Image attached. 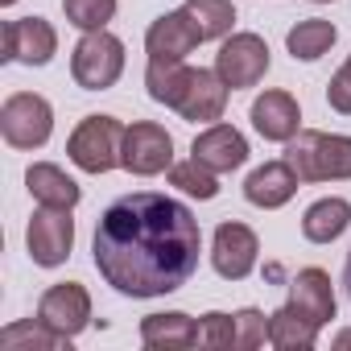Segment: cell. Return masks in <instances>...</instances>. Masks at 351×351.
Instances as JSON below:
<instances>
[{"instance_id": "obj_1", "label": "cell", "mask_w": 351, "mask_h": 351, "mask_svg": "<svg viewBox=\"0 0 351 351\" xmlns=\"http://www.w3.org/2000/svg\"><path fill=\"white\" fill-rule=\"evenodd\" d=\"M203 252L199 219L186 203L136 191L116 199L91 240V256L99 277L124 298H161L182 289Z\"/></svg>"}, {"instance_id": "obj_2", "label": "cell", "mask_w": 351, "mask_h": 351, "mask_svg": "<svg viewBox=\"0 0 351 351\" xmlns=\"http://www.w3.org/2000/svg\"><path fill=\"white\" fill-rule=\"evenodd\" d=\"M285 161L302 182H347L351 178V136L302 128L285 141Z\"/></svg>"}, {"instance_id": "obj_3", "label": "cell", "mask_w": 351, "mask_h": 351, "mask_svg": "<svg viewBox=\"0 0 351 351\" xmlns=\"http://www.w3.org/2000/svg\"><path fill=\"white\" fill-rule=\"evenodd\" d=\"M71 75L83 91H108L124 75V42L108 29H91L75 42Z\"/></svg>"}, {"instance_id": "obj_4", "label": "cell", "mask_w": 351, "mask_h": 351, "mask_svg": "<svg viewBox=\"0 0 351 351\" xmlns=\"http://www.w3.org/2000/svg\"><path fill=\"white\" fill-rule=\"evenodd\" d=\"M124 124L116 116H83L79 128L71 132L66 141V153L71 161L83 169V173H108L120 165V149H124Z\"/></svg>"}, {"instance_id": "obj_5", "label": "cell", "mask_w": 351, "mask_h": 351, "mask_svg": "<svg viewBox=\"0 0 351 351\" xmlns=\"http://www.w3.org/2000/svg\"><path fill=\"white\" fill-rule=\"evenodd\" d=\"M0 132L13 149H42L54 132V108L34 91H17L0 104Z\"/></svg>"}, {"instance_id": "obj_6", "label": "cell", "mask_w": 351, "mask_h": 351, "mask_svg": "<svg viewBox=\"0 0 351 351\" xmlns=\"http://www.w3.org/2000/svg\"><path fill=\"white\" fill-rule=\"evenodd\" d=\"M215 71L232 91L256 87L269 71V46L261 34H228L219 54H215Z\"/></svg>"}, {"instance_id": "obj_7", "label": "cell", "mask_w": 351, "mask_h": 351, "mask_svg": "<svg viewBox=\"0 0 351 351\" xmlns=\"http://www.w3.org/2000/svg\"><path fill=\"white\" fill-rule=\"evenodd\" d=\"M120 165L136 178H153V173H165L173 165V136L153 124V120H136L124 132V149H120Z\"/></svg>"}, {"instance_id": "obj_8", "label": "cell", "mask_w": 351, "mask_h": 351, "mask_svg": "<svg viewBox=\"0 0 351 351\" xmlns=\"http://www.w3.org/2000/svg\"><path fill=\"white\" fill-rule=\"evenodd\" d=\"M25 244H29L34 265L58 269L71 256V248H75V219H71V211L66 207H42V211H34Z\"/></svg>"}, {"instance_id": "obj_9", "label": "cell", "mask_w": 351, "mask_h": 351, "mask_svg": "<svg viewBox=\"0 0 351 351\" xmlns=\"http://www.w3.org/2000/svg\"><path fill=\"white\" fill-rule=\"evenodd\" d=\"M256 252H261V240L248 223H219L215 228V240H211V265L223 281H244L252 269H256Z\"/></svg>"}, {"instance_id": "obj_10", "label": "cell", "mask_w": 351, "mask_h": 351, "mask_svg": "<svg viewBox=\"0 0 351 351\" xmlns=\"http://www.w3.org/2000/svg\"><path fill=\"white\" fill-rule=\"evenodd\" d=\"M38 318H42L50 330L75 339V335L91 322V293H87L79 281H58V285H50V289L42 293Z\"/></svg>"}, {"instance_id": "obj_11", "label": "cell", "mask_w": 351, "mask_h": 351, "mask_svg": "<svg viewBox=\"0 0 351 351\" xmlns=\"http://www.w3.org/2000/svg\"><path fill=\"white\" fill-rule=\"evenodd\" d=\"M58 50V34L42 17H21L5 25V62H25V66H46Z\"/></svg>"}, {"instance_id": "obj_12", "label": "cell", "mask_w": 351, "mask_h": 351, "mask_svg": "<svg viewBox=\"0 0 351 351\" xmlns=\"http://www.w3.org/2000/svg\"><path fill=\"white\" fill-rule=\"evenodd\" d=\"M298 173H293V165L281 157V161H265V165H256L252 173H248V182H244V199L252 203V207H261V211H277V207H285L293 195H298Z\"/></svg>"}, {"instance_id": "obj_13", "label": "cell", "mask_w": 351, "mask_h": 351, "mask_svg": "<svg viewBox=\"0 0 351 351\" xmlns=\"http://www.w3.org/2000/svg\"><path fill=\"white\" fill-rule=\"evenodd\" d=\"M228 83L219 79V71H203V66H195V75H191V87H186V95H182V104L173 108L182 120H191V124H215L219 116H223V108H228Z\"/></svg>"}, {"instance_id": "obj_14", "label": "cell", "mask_w": 351, "mask_h": 351, "mask_svg": "<svg viewBox=\"0 0 351 351\" xmlns=\"http://www.w3.org/2000/svg\"><path fill=\"white\" fill-rule=\"evenodd\" d=\"M191 157H199V161H203L207 169H215V173H232V169H240V165L248 161V141H244L240 128H232V124H211V128H203V132L195 136Z\"/></svg>"}, {"instance_id": "obj_15", "label": "cell", "mask_w": 351, "mask_h": 351, "mask_svg": "<svg viewBox=\"0 0 351 351\" xmlns=\"http://www.w3.org/2000/svg\"><path fill=\"white\" fill-rule=\"evenodd\" d=\"M252 128L265 136V141H293L302 132V108L289 91H265L256 95L252 104Z\"/></svg>"}, {"instance_id": "obj_16", "label": "cell", "mask_w": 351, "mask_h": 351, "mask_svg": "<svg viewBox=\"0 0 351 351\" xmlns=\"http://www.w3.org/2000/svg\"><path fill=\"white\" fill-rule=\"evenodd\" d=\"M199 42H203V38L195 34L191 17H186L182 9L157 17V21L149 25V34H145V50H149V58H169V62H186V54H195Z\"/></svg>"}, {"instance_id": "obj_17", "label": "cell", "mask_w": 351, "mask_h": 351, "mask_svg": "<svg viewBox=\"0 0 351 351\" xmlns=\"http://www.w3.org/2000/svg\"><path fill=\"white\" fill-rule=\"evenodd\" d=\"M289 306H298L310 322L326 326L335 318V289L330 277L322 269H298V277L289 281Z\"/></svg>"}, {"instance_id": "obj_18", "label": "cell", "mask_w": 351, "mask_h": 351, "mask_svg": "<svg viewBox=\"0 0 351 351\" xmlns=\"http://www.w3.org/2000/svg\"><path fill=\"white\" fill-rule=\"evenodd\" d=\"M141 343L149 351H186L199 343V326L191 314L169 310V314H149L141 322Z\"/></svg>"}, {"instance_id": "obj_19", "label": "cell", "mask_w": 351, "mask_h": 351, "mask_svg": "<svg viewBox=\"0 0 351 351\" xmlns=\"http://www.w3.org/2000/svg\"><path fill=\"white\" fill-rule=\"evenodd\" d=\"M25 186H29V195H34L42 207H66V211H75L79 199H83L79 182L71 178L66 169L50 165V161H38V165L25 169Z\"/></svg>"}, {"instance_id": "obj_20", "label": "cell", "mask_w": 351, "mask_h": 351, "mask_svg": "<svg viewBox=\"0 0 351 351\" xmlns=\"http://www.w3.org/2000/svg\"><path fill=\"white\" fill-rule=\"evenodd\" d=\"M351 228V203L347 199H318L302 215V236L310 244H330Z\"/></svg>"}, {"instance_id": "obj_21", "label": "cell", "mask_w": 351, "mask_h": 351, "mask_svg": "<svg viewBox=\"0 0 351 351\" xmlns=\"http://www.w3.org/2000/svg\"><path fill=\"white\" fill-rule=\"evenodd\" d=\"M269 343L277 351H310L318 343V322H310L298 306H281L277 314H269Z\"/></svg>"}, {"instance_id": "obj_22", "label": "cell", "mask_w": 351, "mask_h": 351, "mask_svg": "<svg viewBox=\"0 0 351 351\" xmlns=\"http://www.w3.org/2000/svg\"><path fill=\"white\" fill-rule=\"evenodd\" d=\"M191 75H195V66H186V62L149 58V66H145V87H149V95H153L157 104L178 108L182 95H186V87H191Z\"/></svg>"}, {"instance_id": "obj_23", "label": "cell", "mask_w": 351, "mask_h": 351, "mask_svg": "<svg viewBox=\"0 0 351 351\" xmlns=\"http://www.w3.org/2000/svg\"><path fill=\"white\" fill-rule=\"evenodd\" d=\"M182 13L191 17L195 34H199L203 42H219V38H228L232 25H236V5H232V0H186Z\"/></svg>"}, {"instance_id": "obj_24", "label": "cell", "mask_w": 351, "mask_h": 351, "mask_svg": "<svg viewBox=\"0 0 351 351\" xmlns=\"http://www.w3.org/2000/svg\"><path fill=\"white\" fill-rule=\"evenodd\" d=\"M335 38H339V29H335L330 21L310 17V21H298V25L285 34V46H289L293 58H302V62H318V58L335 46Z\"/></svg>"}, {"instance_id": "obj_25", "label": "cell", "mask_w": 351, "mask_h": 351, "mask_svg": "<svg viewBox=\"0 0 351 351\" xmlns=\"http://www.w3.org/2000/svg\"><path fill=\"white\" fill-rule=\"evenodd\" d=\"M169 186H178L182 195H195V199H215L219 195V173L207 169L199 157L191 161H178V165H169Z\"/></svg>"}, {"instance_id": "obj_26", "label": "cell", "mask_w": 351, "mask_h": 351, "mask_svg": "<svg viewBox=\"0 0 351 351\" xmlns=\"http://www.w3.org/2000/svg\"><path fill=\"white\" fill-rule=\"evenodd\" d=\"M0 343H5V347H46V351H54V347H66L71 339L58 335V330H50L38 318V322H13V326H5V330H0Z\"/></svg>"}, {"instance_id": "obj_27", "label": "cell", "mask_w": 351, "mask_h": 351, "mask_svg": "<svg viewBox=\"0 0 351 351\" xmlns=\"http://www.w3.org/2000/svg\"><path fill=\"white\" fill-rule=\"evenodd\" d=\"M62 13L75 29L91 34V29H108V21L116 17V0H62Z\"/></svg>"}, {"instance_id": "obj_28", "label": "cell", "mask_w": 351, "mask_h": 351, "mask_svg": "<svg viewBox=\"0 0 351 351\" xmlns=\"http://www.w3.org/2000/svg\"><path fill=\"white\" fill-rule=\"evenodd\" d=\"M199 347H211V351L236 347V318L232 314H219V310L203 314V322H199Z\"/></svg>"}, {"instance_id": "obj_29", "label": "cell", "mask_w": 351, "mask_h": 351, "mask_svg": "<svg viewBox=\"0 0 351 351\" xmlns=\"http://www.w3.org/2000/svg\"><path fill=\"white\" fill-rule=\"evenodd\" d=\"M232 318H236V347L252 351V347H265V343H269V318H265L261 310L244 306V310H236Z\"/></svg>"}, {"instance_id": "obj_30", "label": "cell", "mask_w": 351, "mask_h": 351, "mask_svg": "<svg viewBox=\"0 0 351 351\" xmlns=\"http://www.w3.org/2000/svg\"><path fill=\"white\" fill-rule=\"evenodd\" d=\"M326 104L339 112V116H351V58L339 66V75L326 83Z\"/></svg>"}, {"instance_id": "obj_31", "label": "cell", "mask_w": 351, "mask_h": 351, "mask_svg": "<svg viewBox=\"0 0 351 351\" xmlns=\"http://www.w3.org/2000/svg\"><path fill=\"white\" fill-rule=\"evenodd\" d=\"M343 289H347V298H351V252H347V265H343Z\"/></svg>"}, {"instance_id": "obj_32", "label": "cell", "mask_w": 351, "mask_h": 351, "mask_svg": "<svg viewBox=\"0 0 351 351\" xmlns=\"http://www.w3.org/2000/svg\"><path fill=\"white\" fill-rule=\"evenodd\" d=\"M335 347H351V330H339L335 335Z\"/></svg>"}, {"instance_id": "obj_33", "label": "cell", "mask_w": 351, "mask_h": 351, "mask_svg": "<svg viewBox=\"0 0 351 351\" xmlns=\"http://www.w3.org/2000/svg\"><path fill=\"white\" fill-rule=\"evenodd\" d=\"M0 5H5V9H9V5H17V0H0Z\"/></svg>"}, {"instance_id": "obj_34", "label": "cell", "mask_w": 351, "mask_h": 351, "mask_svg": "<svg viewBox=\"0 0 351 351\" xmlns=\"http://www.w3.org/2000/svg\"><path fill=\"white\" fill-rule=\"evenodd\" d=\"M314 5H322V0H314Z\"/></svg>"}]
</instances>
